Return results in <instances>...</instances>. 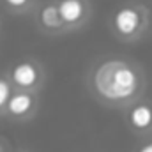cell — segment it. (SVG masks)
Instances as JSON below:
<instances>
[{"mask_svg": "<svg viewBox=\"0 0 152 152\" xmlns=\"http://www.w3.org/2000/svg\"><path fill=\"white\" fill-rule=\"evenodd\" d=\"M11 78L20 88H32L39 81V69L32 62H20L12 67Z\"/></svg>", "mask_w": 152, "mask_h": 152, "instance_id": "5", "label": "cell"}, {"mask_svg": "<svg viewBox=\"0 0 152 152\" xmlns=\"http://www.w3.org/2000/svg\"><path fill=\"white\" fill-rule=\"evenodd\" d=\"M9 5H12V7H23V5H27L30 0H5Z\"/></svg>", "mask_w": 152, "mask_h": 152, "instance_id": "9", "label": "cell"}, {"mask_svg": "<svg viewBox=\"0 0 152 152\" xmlns=\"http://www.w3.org/2000/svg\"><path fill=\"white\" fill-rule=\"evenodd\" d=\"M149 14L143 5H134V4H126L118 7L112 16V28L115 36L120 39H134L138 37L145 25H147Z\"/></svg>", "mask_w": 152, "mask_h": 152, "instance_id": "2", "label": "cell"}, {"mask_svg": "<svg viewBox=\"0 0 152 152\" xmlns=\"http://www.w3.org/2000/svg\"><path fill=\"white\" fill-rule=\"evenodd\" d=\"M9 96H11V87H9V83H7L5 80H0V108L7 103Z\"/></svg>", "mask_w": 152, "mask_h": 152, "instance_id": "8", "label": "cell"}, {"mask_svg": "<svg viewBox=\"0 0 152 152\" xmlns=\"http://www.w3.org/2000/svg\"><path fill=\"white\" fill-rule=\"evenodd\" d=\"M39 20H41L42 27H46V28H50V30H58V28L64 27V21H62V18H60V14H58L57 4H48V5H44V7L41 9V12H39Z\"/></svg>", "mask_w": 152, "mask_h": 152, "instance_id": "7", "label": "cell"}, {"mask_svg": "<svg viewBox=\"0 0 152 152\" xmlns=\"http://www.w3.org/2000/svg\"><path fill=\"white\" fill-rule=\"evenodd\" d=\"M7 112L14 117H25L30 113V110L34 108V97L28 92H16L12 96H9L7 103Z\"/></svg>", "mask_w": 152, "mask_h": 152, "instance_id": "6", "label": "cell"}, {"mask_svg": "<svg viewBox=\"0 0 152 152\" xmlns=\"http://www.w3.org/2000/svg\"><path fill=\"white\" fill-rule=\"evenodd\" d=\"M138 152H152V142H147L145 145H142L138 149Z\"/></svg>", "mask_w": 152, "mask_h": 152, "instance_id": "10", "label": "cell"}, {"mask_svg": "<svg viewBox=\"0 0 152 152\" xmlns=\"http://www.w3.org/2000/svg\"><path fill=\"white\" fill-rule=\"evenodd\" d=\"M57 7H58V14L64 25L67 27H75L85 21L87 12H88V5L85 0H58Z\"/></svg>", "mask_w": 152, "mask_h": 152, "instance_id": "3", "label": "cell"}, {"mask_svg": "<svg viewBox=\"0 0 152 152\" xmlns=\"http://www.w3.org/2000/svg\"><path fill=\"white\" fill-rule=\"evenodd\" d=\"M127 124L136 133L152 131V104H149V103L133 104L127 112Z\"/></svg>", "mask_w": 152, "mask_h": 152, "instance_id": "4", "label": "cell"}, {"mask_svg": "<svg viewBox=\"0 0 152 152\" xmlns=\"http://www.w3.org/2000/svg\"><path fill=\"white\" fill-rule=\"evenodd\" d=\"M90 85L103 103L120 106L131 103L142 92L143 76L124 58H108L96 66L90 76Z\"/></svg>", "mask_w": 152, "mask_h": 152, "instance_id": "1", "label": "cell"}]
</instances>
